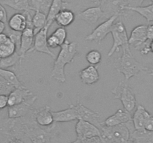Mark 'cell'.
Segmentation results:
<instances>
[{"label":"cell","instance_id":"e0dca14e","mask_svg":"<svg viewBox=\"0 0 153 143\" xmlns=\"http://www.w3.org/2000/svg\"><path fill=\"white\" fill-rule=\"evenodd\" d=\"M53 120L56 122H68L78 120V114L75 106L70 104V107L60 111H52Z\"/></svg>","mask_w":153,"mask_h":143},{"label":"cell","instance_id":"8fae6325","mask_svg":"<svg viewBox=\"0 0 153 143\" xmlns=\"http://www.w3.org/2000/svg\"><path fill=\"white\" fill-rule=\"evenodd\" d=\"M76 133L77 139L81 142L95 136H100V128L93 124L78 119L76 125Z\"/></svg>","mask_w":153,"mask_h":143},{"label":"cell","instance_id":"f1b7e54d","mask_svg":"<svg viewBox=\"0 0 153 143\" xmlns=\"http://www.w3.org/2000/svg\"><path fill=\"white\" fill-rule=\"evenodd\" d=\"M22 60L21 58L20 55L17 52H15L14 53L12 54L10 56L0 59V69H7V68H10V67L16 65L18 63H20Z\"/></svg>","mask_w":153,"mask_h":143},{"label":"cell","instance_id":"ab89813d","mask_svg":"<svg viewBox=\"0 0 153 143\" xmlns=\"http://www.w3.org/2000/svg\"><path fill=\"white\" fill-rule=\"evenodd\" d=\"M146 34H147V40L152 41L153 40V24L147 25Z\"/></svg>","mask_w":153,"mask_h":143},{"label":"cell","instance_id":"74e56055","mask_svg":"<svg viewBox=\"0 0 153 143\" xmlns=\"http://www.w3.org/2000/svg\"><path fill=\"white\" fill-rule=\"evenodd\" d=\"M8 97L7 95H0V110L7 107Z\"/></svg>","mask_w":153,"mask_h":143},{"label":"cell","instance_id":"f546056e","mask_svg":"<svg viewBox=\"0 0 153 143\" xmlns=\"http://www.w3.org/2000/svg\"><path fill=\"white\" fill-rule=\"evenodd\" d=\"M52 0H31V6L34 10H38L47 15Z\"/></svg>","mask_w":153,"mask_h":143},{"label":"cell","instance_id":"2e32d148","mask_svg":"<svg viewBox=\"0 0 153 143\" xmlns=\"http://www.w3.org/2000/svg\"><path fill=\"white\" fill-rule=\"evenodd\" d=\"M131 113H128L124 109H119L113 115L108 117L103 122V125L108 127L122 125L131 121Z\"/></svg>","mask_w":153,"mask_h":143},{"label":"cell","instance_id":"60d3db41","mask_svg":"<svg viewBox=\"0 0 153 143\" xmlns=\"http://www.w3.org/2000/svg\"><path fill=\"white\" fill-rule=\"evenodd\" d=\"M0 21H2L4 23H6L7 25V13H6V10L4 9V7L0 9Z\"/></svg>","mask_w":153,"mask_h":143},{"label":"cell","instance_id":"7402d4cb","mask_svg":"<svg viewBox=\"0 0 153 143\" xmlns=\"http://www.w3.org/2000/svg\"><path fill=\"white\" fill-rule=\"evenodd\" d=\"M0 4L1 5L7 6L17 11L25 12L34 10L28 0H0Z\"/></svg>","mask_w":153,"mask_h":143},{"label":"cell","instance_id":"f35d334b","mask_svg":"<svg viewBox=\"0 0 153 143\" xmlns=\"http://www.w3.org/2000/svg\"><path fill=\"white\" fill-rule=\"evenodd\" d=\"M82 143H103L100 136H95L93 138L88 139L82 141Z\"/></svg>","mask_w":153,"mask_h":143},{"label":"cell","instance_id":"7a4b0ae2","mask_svg":"<svg viewBox=\"0 0 153 143\" xmlns=\"http://www.w3.org/2000/svg\"><path fill=\"white\" fill-rule=\"evenodd\" d=\"M123 54L115 60L114 65L117 72L122 73L125 77V81L131 77L137 76L140 72H148L149 69L137 60L133 56L129 45L122 47Z\"/></svg>","mask_w":153,"mask_h":143},{"label":"cell","instance_id":"277c9868","mask_svg":"<svg viewBox=\"0 0 153 143\" xmlns=\"http://www.w3.org/2000/svg\"><path fill=\"white\" fill-rule=\"evenodd\" d=\"M115 98H117L122 103L124 110L131 113L136 107L137 101L131 88L126 81H122L114 88L111 91Z\"/></svg>","mask_w":153,"mask_h":143},{"label":"cell","instance_id":"ee69618b","mask_svg":"<svg viewBox=\"0 0 153 143\" xmlns=\"http://www.w3.org/2000/svg\"><path fill=\"white\" fill-rule=\"evenodd\" d=\"M8 143H24L22 141V139H18V138H12L10 139V141Z\"/></svg>","mask_w":153,"mask_h":143},{"label":"cell","instance_id":"816d5d0a","mask_svg":"<svg viewBox=\"0 0 153 143\" xmlns=\"http://www.w3.org/2000/svg\"><path fill=\"white\" fill-rule=\"evenodd\" d=\"M0 59H1V58H0Z\"/></svg>","mask_w":153,"mask_h":143},{"label":"cell","instance_id":"5bb4252c","mask_svg":"<svg viewBox=\"0 0 153 143\" xmlns=\"http://www.w3.org/2000/svg\"><path fill=\"white\" fill-rule=\"evenodd\" d=\"M52 110L49 106H45L40 109H33V114L35 122L41 127H50L54 125Z\"/></svg>","mask_w":153,"mask_h":143},{"label":"cell","instance_id":"603a6c76","mask_svg":"<svg viewBox=\"0 0 153 143\" xmlns=\"http://www.w3.org/2000/svg\"><path fill=\"white\" fill-rule=\"evenodd\" d=\"M129 140L134 143H153V132L134 129L130 133Z\"/></svg>","mask_w":153,"mask_h":143},{"label":"cell","instance_id":"d4e9b609","mask_svg":"<svg viewBox=\"0 0 153 143\" xmlns=\"http://www.w3.org/2000/svg\"><path fill=\"white\" fill-rule=\"evenodd\" d=\"M75 19H76L75 13L71 10L67 8L61 10L55 17V21L58 25L65 28L71 25L74 22Z\"/></svg>","mask_w":153,"mask_h":143},{"label":"cell","instance_id":"e575fe53","mask_svg":"<svg viewBox=\"0 0 153 143\" xmlns=\"http://www.w3.org/2000/svg\"><path fill=\"white\" fill-rule=\"evenodd\" d=\"M144 130L149 132H153V116L150 113H148L145 119Z\"/></svg>","mask_w":153,"mask_h":143},{"label":"cell","instance_id":"d590c367","mask_svg":"<svg viewBox=\"0 0 153 143\" xmlns=\"http://www.w3.org/2000/svg\"><path fill=\"white\" fill-rule=\"evenodd\" d=\"M47 45L49 49L50 48H52V49H56V48L59 47V46L61 47L58 40L52 34H51L49 37H47Z\"/></svg>","mask_w":153,"mask_h":143},{"label":"cell","instance_id":"c3c4849f","mask_svg":"<svg viewBox=\"0 0 153 143\" xmlns=\"http://www.w3.org/2000/svg\"><path fill=\"white\" fill-rule=\"evenodd\" d=\"M149 74L153 76V69H150V70H149Z\"/></svg>","mask_w":153,"mask_h":143},{"label":"cell","instance_id":"9c48e42d","mask_svg":"<svg viewBox=\"0 0 153 143\" xmlns=\"http://www.w3.org/2000/svg\"><path fill=\"white\" fill-rule=\"evenodd\" d=\"M99 6L104 13L105 18H110L114 15L124 16L126 12L124 9L126 6L124 0H102Z\"/></svg>","mask_w":153,"mask_h":143},{"label":"cell","instance_id":"7bdbcfd3","mask_svg":"<svg viewBox=\"0 0 153 143\" xmlns=\"http://www.w3.org/2000/svg\"><path fill=\"white\" fill-rule=\"evenodd\" d=\"M7 24L4 23L2 21H0V34L1 33H4V31H5L6 26H7Z\"/></svg>","mask_w":153,"mask_h":143},{"label":"cell","instance_id":"7dc6e473","mask_svg":"<svg viewBox=\"0 0 153 143\" xmlns=\"http://www.w3.org/2000/svg\"><path fill=\"white\" fill-rule=\"evenodd\" d=\"M70 143H82V142H81L79 139H76V140H75L74 142H70Z\"/></svg>","mask_w":153,"mask_h":143},{"label":"cell","instance_id":"9a60e30c","mask_svg":"<svg viewBox=\"0 0 153 143\" xmlns=\"http://www.w3.org/2000/svg\"><path fill=\"white\" fill-rule=\"evenodd\" d=\"M76 17L79 19L84 21L90 25H93L98 22L100 19L105 18L104 13L100 6L91 7L77 14Z\"/></svg>","mask_w":153,"mask_h":143},{"label":"cell","instance_id":"cb8c5ba5","mask_svg":"<svg viewBox=\"0 0 153 143\" xmlns=\"http://www.w3.org/2000/svg\"><path fill=\"white\" fill-rule=\"evenodd\" d=\"M70 3L64 0H52V4L50 6L47 14V22L52 24L55 22V17L61 10L68 8Z\"/></svg>","mask_w":153,"mask_h":143},{"label":"cell","instance_id":"ba28073f","mask_svg":"<svg viewBox=\"0 0 153 143\" xmlns=\"http://www.w3.org/2000/svg\"><path fill=\"white\" fill-rule=\"evenodd\" d=\"M74 106L77 112L78 119L90 122L99 128L103 125V122L101 120L102 115L98 112L94 111L84 106L81 103L79 96L77 97V104Z\"/></svg>","mask_w":153,"mask_h":143},{"label":"cell","instance_id":"4316f807","mask_svg":"<svg viewBox=\"0 0 153 143\" xmlns=\"http://www.w3.org/2000/svg\"><path fill=\"white\" fill-rule=\"evenodd\" d=\"M125 10H128V11L136 12L141 15L143 17L146 19L147 22H153V4H149L147 6H140V7H125Z\"/></svg>","mask_w":153,"mask_h":143},{"label":"cell","instance_id":"6da1fadb","mask_svg":"<svg viewBox=\"0 0 153 143\" xmlns=\"http://www.w3.org/2000/svg\"><path fill=\"white\" fill-rule=\"evenodd\" d=\"M77 43L66 40L61 46V51L55 58L51 77L60 83H65L66 76L64 73L65 66L74 61L75 56L77 54Z\"/></svg>","mask_w":153,"mask_h":143},{"label":"cell","instance_id":"8d00e7d4","mask_svg":"<svg viewBox=\"0 0 153 143\" xmlns=\"http://www.w3.org/2000/svg\"><path fill=\"white\" fill-rule=\"evenodd\" d=\"M127 7H140L144 0H124Z\"/></svg>","mask_w":153,"mask_h":143},{"label":"cell","instance_id":"f907efd6","mask_svg":"<svg viewBox=\"0 0 153 143\" xmlns=\"http://www.w3.org/2000/svg\"><path fill=\"white\" fill-rule=\"evenodd\" d=\"M151 1H152V4H153V0H151Z\"/></svg>","mask_w":153,"mask_h":143},{"label":"cell","instance_id":"ffe728a7","mask_svg":"<svg viewBox=\"0 0 153 143\" xmlns=\"http://www.w3.org/2000/svg\"><path fill=\"white\" fill-rule=\"evenodd\" d=\"M149 113V112H148L141 104H138L137 106L136 110L134 111L133 116H131V122L134 125V130H144L145 119Z\"/></svg>","mask_w":153,"mask_h":143},{"label":"cell","instance_id":"d6a6232c","mask_svg":"<svg viewBox=\"0 0 153 143\" xmlns=\"http://www.w3.org/2000/svg\"><path fill=\"white\" fill-rule=\"evenodd\" d=\"M52 35L54 37H55L57 38V40H58L60 43V46H62L64 43V42L67 40V33L66 31L65 28H63V27H59V28H56L55 31L52 33Z\"/></svg>","mask_w":153,"mask_h":143},{"label":"cell","instance_id":"7c38bea8","mask_svg":"<svg viewBox=\"0 0 153 143\" xmlns=\"http://www.w3.org/2000/svg\"><path fill=\"white\" fill-rule=\"evenodd\" d=\"M147 25H140L133 28L131 35L128 37V45L130 47L140 50L143 45L147 41Z\"/></svg>","mask_w":153,"mask_h":143},{"label":"cell","instance_id":"3957f363","mask_svg":"<svg viewBox=\"0 0 153 143\" xmlns=\"http://www.w3.org/2000/svg\"><path fill=\"white\" fill-rule=\"evenodd\" d=\"M100 130L103 143H125L129 140L130 130L126 123L111 127L102 125Z\"/></svg>","mask_w":153,"mask_h":143},{"label":"cell","instance_id":"836d02e7","mask_svg":"<svg viewBox=\"0 0 153 143\" xmlns=\"http://www.w3.org/2000/svg\"><path fill=\"white\" fill-rule=\"evenodd\" d=\"M13 89L14 87L0 75V95H8Z\"/></svg>","mask_w":153,"mask_h":143},{"label":"cell","instance_id":"ac0fdd59","mask_svg":"<svg viewBox=\"0 0 153 143\" xmlns=\"http://www.w3.org/2000/svg\"><path fill=\"white\" fill-rule=\"evenodd\" d=\"M34 94L29 90L26 89H14L7 95L8 97V101H7V107H12V106L16 105L27 98H30Z\"/></svg>","mask_w":153,"mask_h":143},{"label":"cell","instance_id":"1f68e13d","mask_svg":"<svg viewBox=\"0 0 153 143\" xmlns=\"http://www.w3.org/2000/svg\"><path fill=\"white\" fill-rule=\"evenodd\" d=\"M86 60L91 65L95 66L100 63L102 60V55L100 51L91 50L86 55Z\"/></svg>","mask_w":153,"mask_h":143},{"label":"cell","instance_id":"4fadbf2b","mask_svg":"<svg viewBox=\"0 0 153 143\" xmlns=\"http://www.w3.org/2000/svg\"><path fill=\"white\" fill-rule=\"evenodd\" d=\"M34 29L32 28L26 27L23 31H22L20 40V47H19V52H17L20 55L22 60L25 58V55L28 53L31 48L34 45Z\"/></svg>","mask_w":153,"mask_h":143},{"label":"cell","instance_id":"bcb514c9","mask_svg":"<svg viewBox=\"0 0 153 143\" xmlns=\"http://www.w3.org/2000/svg\"><path fill=\"white\" fill-rule=\"evenodd\" d=\"M149 48H150V52L153 53V40L152 41H150V43H149Z\"/></svg>","mask_w":153,"mask_h":143},{"label":"cell","instance_id":"4dcf8cb0","mask_svg":"<svg viewBox=\"0 0 153 143\" xmlns=\"http://www.w3.org/2000/svg\"><path fill=\"white\" fill-rule=\"evenodd\" d=\"M16 52V46L10 38L0 46V58L10 56Z\"/></svg>","mask_w":153,"mask_h":143},{"label":"cell","instance_id":"8992f818","mask_svg":"<svg viewBox=\"0 0 153 143\" xmlns=\"http://www.w3.org/2000/svg\"><path fill=\"white\" fill-rule=\"evenodd\" d=\"M51 25L52 24L46 22V25H45L44 28L34 35V45L28 53L37 52L49 55L52 58H55V55L50 50L47 45V34Z\"/></svg>","mask_w":153,"mask_h":143},{"label":"cell","instance_id":"b9f144b4","mask_svg":"<svg viewBox=\"0 0 153 143\" xmlns=\"http://www.w3.org/2000/svg\"><path fill=\"white\" fill-rule=\"evenodd\" d=\"M8 39V36H7L5 33H1V34H0V46L2 45L3 43H5Z\"/></svg>","mask_w":153,"mask_h":143},{"label":"cell","instance_id":"5b68a950","mask_svg":"<svg viewBox=\"0 0 153 143\" xmlns=\"http://www.w3.org/2000/svg\"><path fill=\"white\" fill-rule=\"evenodd\" d=\"M110 33L113 37V45L108 54V57H111L115 52H119L120 47L128 45V34L122 21L114 22L112 25Z\"/></svg>","mask_w":153,"mask_h":143},{"label":"cell","instance_id":"52a82bcc","mask_svg":"<svg viewBox=\"0 0 153 143\" xmlns=\"http://www.w3.org/2000/svg\"><path fill=\"white\" fill-rule=\"evenodd\" d=\"M119 16L114 15L111 16L107 20L104 21L102 23L99 25L92 32L85 37V40L88 42H97L100 44L102 40L105 38L106 36L111 32L112 25H114Z\"/></svg>","mask_w":153,"mask_h":143},{"label":"cell","instance_id":"30bf717a","mask_svg":"<svg viewBox=\"0 0 153 143\" xmlns=\"http://www.w3.org/2000/svg\"><path fill=\"white\" fill-rule=\"evenodd\" d=\"M37 95H33L30 98H27L22 103L16 105L8 107L7 108V118L9 119H18L26 116L31 110L32 106L37 100Z\"/></svg>","mask_w":153,"mask_h":143},{"label":"cell","instance_id":"681fc988","mask_svg":"<svg viewBox=\"0 0 153 143\" xmlns=\"http://www.w3.org/2000/svg\"><path fill=\"white\" fill-rule=\"evenodd\" d=\"M125 143H134V142H131V140H128V141H127L126 142H125Z\"/></svg>","mask_w":153,"mask_h":143},{"label":"cell","instance_id":"44dd1931","mask_svg":"<svg viewBox=\"0 0 153 143\" xmlns=\"http://www.w3.org/2000/svg\"><path fill=\"white\" fill-rule=\"evenodd\" d=\"M7 27L12 31L22 32L26 28V19L25 15L21 13H14L9 19Z\"/></svg>","mask_w":153,"mask_h":143},{"label":"cell","instance_id":"f6af8a7d","mask_svg":"<svg viewBox=\"0 0 153 143\" xmlns=\"http://www.w3.org/2000/svg\"><path fill=\"white\" fill-rule=\"evenodd\" d=\"M91 1H92L93 3H94V4H100V2H101L102 0H91Z\"/></svg>","mask_w":153,"mask_h":143},{"label":"cell","instance_id":"d6986e66","mask_svg":"<svg viewBox=\"0 0 153 143\" xmlns=\"http://www.w3.org/2000/svg\"><path fill=\"white\" fill-rule=\"evenodd\" d=\"M80 79L83 83L86 85H92L99 81L100 79V74L95 66L90 65L79 72Z\"/></svg>","mask_w":153,"mask_h":143},{"label":"cell","instance_id":"83f0119b","mask_svg":"<svg viewBox=\"0 0 153 143\" xmlns=\"http://www.w3.org/2000/svg\"><path fill=\"white\" fill-rule=\"evenodd\" d=\"M47 22V15L41 13L38 10H34V14L32 16V25L34 35L41 29H43Z\"/></svg>","mask_w":153,"mask_h":143},{"label":"cell","instance_id":"484cf974","mask_svg":"<svg viewBox=\"0 0 153 143\" xmlns=\"http://www.w3.org/2000/svg\"><path fill=\"white\" fill-rule=\"evenodd\" d=\"M0 75L8 82L10 85L14 87V89H25V86L23 83L19 80L17 75L13 72L10 71L8 69H0Z\"/></svg>","mask_w":153,"mask_h":143}]
</instances>
